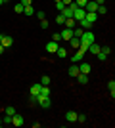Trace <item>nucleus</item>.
Here are the masks:
<instances>
[{
  "label": "nucleus",
  "instance_id": "20e7f679",
  "mask_svg": "<svg viewBox=\"0 0 115 128\" xmlns=\"http://www.w3.org/2000/svg\"><path fill=\"white\" fill-rule=\"evenodd\" d=\"M23 122H25V120H23V117L21 115H12V124H14V126H23Z\"/></svg>",
  "mask_w": 115,
  "mask_h": 128
},
{
  "label": "nucleus",
  "instance_id": "393cba45",
  "mask_svg": "<svg viewBox=\"0 0 115 128\" xmlns=\"http://www.w3.org/2000/svg\"><path fill=\"white\" fill-rule=\"evenodd\" d=\"M77 122H86V115H82V113H77Z\"/></svg>",
  "mask_w": 115,
  "mask_h": 128
},
{
  "label": "nucleus",
  "instance_id": "ddd939ff",
  "mask_svg": "<svg viewBox=\"0 0 115 128\" xmlns=\"http://www.w3.org/2000/svg\"><path fill=\"white\" fill-rule=\"evenodd\" d=\"M82 56H84V52L77 48V54H75V56L71 58V61H73V63H77V61H82Z\"/></svg>",
  "mask_w": 115,
  "mask_h": 128
},
{
  "label": "nucleus",
  "instance_id": "2f4dec72",
  "mask_svg": "<svg viewBox=\"0 0 115 128\" xmlns=\"http://www.w3.org/2000/svg\"><path fill=\"white\" fill-rule=\"evenodd\" d=\"M63 8H65V4H63V2H56V10H58V12H61Z\"/></svg>",
  "mask_w": 115,
  "mask_h": 128
},
{
  "label": "nucleus",
  "instance_id": "6e6552de",
  "mask_svg": "<svg viewBox=\"0 0 115 128\" xmlns=\"http://www.w3.org/2000/svg\"><path fill=\"white\" fill-rule=\"evenodd\" d=\"M84 10H86V12H96V10H98V4H96L94 0H88L86 6H84Z\"/></svg>",
  "mask_w": 115,
  "mask_h": 128
},
{
  "label": "nucleus",
  "instance_id": "79ce46f5",
  "mask_svg": "<svg viewBox=\"0 0 115 128\" xmlns=\"http://www.w3.org/2000/svg\"><path fill=\"white\" fill-rule=\"evenodd\" d=\"M2 36H4V34H2V32H0V40H2Z\"/></svg>",
  "mask_w": 115,
  "mask_h": 128
},
{
  "label": "nucleus",
  "instance_id": "c756f323",
  "mask_svg": "<svg viewBox=\"0 0 115 128\" xmlns=\"http://www.w3.org/2000/svg\"><path fill=\"white\" fill-rule=\"evenodd\" d=\"M56 23H58V25H63V23H65V17H63V16L60 14V16L56 17Z\"/></svg>",
  "mask_w": 115,
  "mask_h": 128
},
{
  "label": "nucleus",
  "instance_id": "58836bf2",
  "mask_svg": "<svg viewBox=\"0 0 115 128\" xmlns=\"http://www.w3.org/2000/svg\"><path fill=\"white\" fill-rule=\"evenodd\" d=\"M94 2H96V4H98V6H102V4H105V0H94Z\"/></svg>",
  "mask_w": 115,
  "mask_h": 128
},
{
  "label": "nucleus",
  "instance_id": "6ab92c4d",
  "mask_svg": "<svg viewBox=\"0 0 115 128\" xmlns=\"http://www.w3.org/2000/svg\"><path fill=\"white\" fill-rule=\"evenodd\" d=\"M107 90H109L111 100H113V98H115V80H109V82H107Z\"/></svg>",
  "mask_w": 115,
  "mask_h": 128
},
{
  "label": "nucleus",
  "instance_id": "1a4fd4ad",
  "mask_svg": "<svg viewBox=\"0 0 115 128\" xmlns=\"http://www.w3.org/2000/svg\"><path fill=\"white\" fill-rule=\"evenodd\" d=\"M90 63H81V67H79V73H82V75H90Z\"/></svg>",
  "mask_w": 115,
  "mask_h": 128
},
{
  "label": "nucleus",
  "instance_id": "f257e3e1",
  "mask_svg": "<svg viewBox=\"0 0 115 128\" xmlns=\"http://www.w3.org/2000/svg\"><path fill=\"white\" fill-rule=\"evenodd\" d=\"M37 103L44 109H50L52 102H50V96H42V94H37Z\"/></svg>",
  "mask_w": 115,
  "mask_h": 128
},
{
  "label": "nucleus",
  "instance_id": "e433bc0d",
  "mask_svg": "<svg viewBox=\"0 0 115 128\" xmlns=\"http://www.w3.org/2000/svg\"><path fill=\"white\" fill-rule=\"evenodd\" d=\"M40 27H42V29H48V21H46V19H42V21H40Z\"/></svg>",
  "mask_w": 115,
  "mask_h": 128
},
{
  "label": "nucleus",
  "instance_id": "0eeeda50",
  "mask_svg": "<svg viewBox=\"0 0 115 128\" xmlns=\"http://www.w3.org/2000/svg\"><path fill=\"white\" fill-rule=\"evenodd\" d=\"M58 48H60V44L54 42V40L46 44V52H48V54H56V50H58Z\"/></svg>",
  "mask_w": 115,
  "mask_h": 128
},
{
  "label": "nucleus",
  "instance_id": "aec40b11",
  "mask_svg": "<svg viewBox=\"0 0 115 128\" xmlns=\"http://www.w3.org/2000/svg\"><path fill=\"white\" fill-rule=\"evenodd\" d=\"M2 109H4V113H6V115H10V117H12V115H16V107H2Z\"/></svg>",
  "mask_w": 115,
  "mask_h": 128
},
{
  "label": "nucleus",
  "instance_id": "9d476101",
  "mask_svg": "<svg viewBox=\"0 0 115 128\" xmlns=\"http://www.w3.org/2000/svg\"><path fill=\"white\" fill-rule=\"evenodd\" d=\"M65 120L67 122H77V113L75 111H67L65 113Z\"/></svg>",
  "mask_w": 115,
  "mask_h": 128
},
{
  "label": "nucleus",
  "instance_id": "37998d69",
  "mask_svg": "<svg viewBox=\"0 0 115 128\" xmlns=\"http://www.w3.org/2000/svg\"><path fill=\"white\" fill-rule=\"evenodd\" d=\"M2 4H4V0H0V6H2Z\"/></svg>",
  "mask_w": 115,
  "mask_h": 128
},
{
  "label": "nucleus",
  "instance_id": "f8f14e48",
  "mask_svg": "<svg viewBox=\"0 0 115 128\" xmlns=\"http://www.w3.org/2000/svg\"><path fill=\"white\" fill-rule=\"evenodd\" d=\"M40 88H42V84H40V82H35V84L31 86V96H37V94H40Z\"/></svg>",
  "mask_w": 115,
  "mask_h": 128
},
{
  "label": "nucleus",
  "instance_id": "c85d7f7f",
  "mask_svg": "<svg viewBox=\"0 0 115 128\" xmlns=\"http://www.w3.org/2000/svg\"><path fill=\"white\" fill-rule=\"evenodd\" d=\"M23 8H25V6L19 2V4H16V8H14V10H16V14H23Z\"/></svg>",
  "mask_w": 115,
  "mask_h": 128
},
{
  "label": "nucleus",
  "instance_id": "7c9ffc66",
  "mask_svg": "<svg viewBox=\"0 0 115 128\" xmlns=\"http://www.w3.org/2000/svg\"><path fill=\"white\" fill-rule=\"evenodd\" d=\"M2 124H12V117H10V115H4V118H2Z\"/></svg>",
  "mask_w": 115,
  "mask_h": 128
},
{
  "label": "nucleus",
  "instance_id": "4be33fe9",
  "mask_svg": "<svg viewBox=\"0 0 115 128\" xmlns=\"http://www.w3.org/2000/svg\"><path fill=\"white\" fill-rule=\"evenodd\" d=\"M40 84L42 86H50V76H46V75L40 76Z\"/></svg>",
  "mask_w": 115,
  "mask_h": 128
},
{
  "label": "nucleus",
  "instance_id": "f704fd0d",
  "mask_svg": "<svg viewBox=\"0 0 115 128\" xmlns=\"http://www.w3.org/2000/svg\"><path fill=\"white\" fill-rule=\"evenodd\" d=\"M37 17L40 19V21H42V19H46V14H44V12H38V14H37Z\"/></svg>",
  "mask_w": 115,
  "mask_h": 128
},
{
  "label": "nucleus",
  "instance_id": "b1692460",
  "mask_svg": "<svg viewBox=\"0 0 115 128\" xmlns=\"http://www.w3.org/2000/svg\"><path fill=\"white\" fill-rule=\"evenodd\" d=\"M100 52L105 54V56H109V54H111V48H109V46H100Z\"/></svg>",
  "mask_w": 115,
  "mask_h": 128
},
{
  "label": "nucleus",
  "instance_id": "ea45409f",
  "mask_svg": "<svg viewBox=\"0 0 115 128\" xmlns=\"http://www.w3.org/2000/svg\"><path fill=\"white\" fill-rule=\"evenodd\" d=\"M61 2H63V4H65V6H69V4H71V2H73V0H61Z\"/></svg>",
  "mask_w": 115,
  "mask_h": 128
},
{
  "label": "nucleus",
  "instance_id": "4c0bfd02",
  "mask_svg": "<svg viewBox=\"0 0 115 128\" xmlns=\"http://www.w3.org/2000/svg\"><path fill=\"white\" fill-rule=\"evenodd\" d=\"M31 2H33V0H21V4H23V6H31Z\"/></svg>",
  "mask_w": 115,
  "mask_h": 128
},
{
  "label": "nucleus",
  "instance_id": "72a5a7b5",
  "mask_svg": "<svg viewBox=\"0 0 115 128\" xmlns=\"http://www.w3.org/2000/svg\"><path fill=\"white\" fill-rule=\"evenodd\" d=\"M69 42H71V46H75V48H79V38H75V36H73L71 40H69Z\"/></svg>",
  "mask_w": 115,
  "mask_h": 128
},
{
  "label": "nucleus",
  "instance_id": "dca6fc26",
  "mask_svg": "<svg viewBox=\"0 0 115 128\" xmlns=\"http://www.w3.org/2000/svg\"><path fill=\"white\" fill-rule=\"evenodd\" d=\"M63 25H65L67 29H75V27H77V21H75V19H73V17H67Z\"/></svg>",
  "mask_w": 115,
  "mask_h": 128
},
{
  "label": "nucleus",
  "instance_id": "412c9836",
  "mask_svg": "<svg viewBox=\"0 0 115 128\" xmlns=\"http://www.w3.org/2000/svg\"><path fill=\"white\" fill-rule=\"evenodd\" d=\"M81 34H82V29H81V27H79V25H77L75 29H73V36H75V38H79V36H81Z\"/></svg>",
  "mask_w": 115,
  "mask_h": 128
},
{
  "label": "nucleus",
  "instance_id": "7ed1b4c3",
  "mask_svg": "<svg viewBox=\"0 0 115 128\" xmlns=\"http://www.w3.org/2000/svg\"><path fill=\"white\" fill-rule=\"evenodd\" d=\"M60 36H61V40H65V42H69V40H71L73 38V29H63V31L60 32Z\"/></svg>",
  "mask_w": 115,
  "mask_h": 128
},
{
  "label": "nucleus",
  "instance_id": "4468645a",
  "mask_svg": "<svg viewBox=\"0 0 115 128\" xmlns=\"http://www.w3.org/2000/svg\"><path fill=\"white\" fill-rule=\"evenodd\" d=\"M77 80H79V84H81V86L88 84V75H82V73H79V75H77Z\"/></svg>",
  "mask_w": 115,
  "mask_h": 128
},
{
  "label": "nucleus",
  "instance_id": "c03bdc74",
  "mask_svg": "<svg viewBox=\"0 0 115 128\" xmlns=\"http://www.w3.org/2000/svg\"><path fill=\"white\" fill-rule=\"evenodd\" d=\"M0 126H2V117H0Z\"/></svg>",
  "mask_w": 115,
  "mask_h": 128
},
{
  "label": "nucleus",
  "instance_id": "f03ea898",
  "mask_svg": "<svg viewBox=\"0 0 115 128\" xmlns=\"http://www.w3.org/2000/svg\"><path fill=\"white\" fill-rule=\"evenodd\" d=\"M84 16H86V10H84V8H75V10H73V19H75L77 23L81 21V19H84Z\"/></svg>",
  "mask_w": 115,
  "mask_h": 128
},
{
  "label": "nucleus",
  "instance_id": "a211bd4d",
  "mask_svg": "<svg viewBox=\"0 0 115 128\" xmlns=\"http://www.w3.org/2000/svg\"><path fill=\"white\" fill-rule=\"evenodd\" d=\"M67 73H69V76H77V75H79V65L73 63L71 67H69V71H67Z\"/></svg>",
  "mask_w": 115,
  "mask_h": 128
},
{
  "label": "nucleus",
  "instance_id": "f3484780",
  "mask_svg": "<svg viewBox=\"0 0 115 128\" xmlns=\"http://www.w3.org/2000/svg\"><path fill=\"white\" fill-rule=\"evenodd\" d=\"M56 56H58V58H61V59H63V58H67V50L63 48V46H60V48L56 50Z\"/></svg>",
  "mask_w": 115,
  "mask_h": 128
},
{
  "label": "nucleus",
  "instance_id": "39448f33",
  "mask_svg": "<svg viewBox=\"0 0 115 128\" xmlns=\"http://www.w3.org/2000/svg\"><path fill=\"white\" fill-rule=\"evenodd\" d=\"M0 44H2V46H4V50H6V48H10L12 44H14V38L6 34V36H2V40H0Z\"/></svg>",
  "mask_w": 115,
  "mask_h": 128
},
{
  "label": "nucleus",
  "instance_id": "a19ab883",
  "mask_svg": "<svg viewBox=\"0 0 115 128\" xmlns=\"http://www.w3.org/2000/svg\"><path fill=\"white\" fill-rule=\"evenodd\" d=\"M2 54H4V46H2V44H0V56H2Z\"/></svg>",
  "mask_w": 115,
  "mask_h": 128
},
{
  "label": "nucleus",
  "instance_id": "423d86ee",
  "mask_svg": "<svg viewBox=\"0 0 115 128\" xmlns=\"http://www.w3.org/2000/svg\"><path fill=\"white\" fill-rule=\"evenodd\" d=\"M79 27H81L82 31H90V29H92V27H94V23L86 21V19H81V21H79Z\"/></svg>",
  "mask_w": 115,
  "mask_h": 128
},
{
  "label": "nucleus",
  "instance_id": "2eb2a0df",
  "mask_svg": "<svg viewBox=\"0 0 115 128\" xmlns=\"http://www.w3.org/2000/svg\"><path fill=\"white\" fill-rule=\"evenodd\" d=\"M86 52H90V54H92V56H96V54L100 52V46H98V44H96V42H92V44H90V46H88V50H86Z\"/></svg>",
  "mask_w": 115,
  "mask_h": 128
},
{
  "label": "nucleus",
  "instance_id": "bb28decb",
  "mask_svg": "<svg viewBox=\"0 0 115 128\" xmlns=\"http://www.w3.org/2000/svg\"><path fill=\"white\" fill-rule=\"evenodd\" d=\"M96 14H102V16H104V14H107V8H105L104 4H102V6H98V10H96Z\"/></svg>",
  "mask_w": 115,
  "mask_h": 128
},
{
  "label": "nucleus",
  "instance_id": "49530a36",
  "mask_svg": "<svg viewBox=\"0 0 115 128\" xmlns=\"http://www.w3.org/2000/svg\"><path fill=\"white\" fill-rule=\"evenodd\" d=\"M4 2H10V0H4Z\"/></svg>",
  "mask_w": 115,
  "mask_h": 128
},
{
  "label": "nucleus",
  "instance_id": "a18cd8bd",
  "mask_svg": "<svg viewBox=\"0 0 115 128\" xmlns=\"http://www.w3.org/2000/svg\"><path fill=\"white\" fill-rule=\"evenodd\" d=\"M54 2H61V0H54Z\"/></svg>",
  "mask_w": 115,
  "mask_h": 128
},
{
  "label": "nucleus",
  "instance_id": "c9c22d12",
  "mask_svg": "<svg viewBox=\"0 0 115 128\" xmlns=\"http://www.w3.org/2000/svg\"><path fill=\"white\" fill-rule=\"evenodd\" d=\"M29 103H31V105H35V103H37V96H31V98H29Z\"/></svg>",
  "mask_w": 115,
  "mask_h": 128
},
{
  "label": "nucleus",
  "instance_id": "cd10ccee",
  "mask_svg": "<svg viewBox=\"0 0 115 128\" xmlns=\"http://www.w3.org/2000/svg\"><path fill=\"white\" fill-rule=\"evenodd\" d=\"M40 94H42V96H50V86H42V88H40Z\"/></svg>",
  "mask_w": 115,
  "mask_h": 128
},
{
  "label": "nucleus",
  "instance_id": "a878e982",
  "mask_svg": "<svg viewBox=\"0 0 115 128\" xmlns=\"http://www.w3.org/2000/svg\"><path fill=\"white\" fill-rule=\"evenodd\" d=\"M73 2H75V4H77V8H84L88 0H73Z\"/></svg>",
  "mask_w": 115,
  "mask_h": 128
},
{
  "label": "nucleus",
  "instance_id": "9b49d317",
  "mask_svg": "<svg viewBox=\"0 0 115 128\" xmlns=\"http://www.w3.org/2000/svg\"><path fill=\"white\" fill-rule=\"evenodd\" d=\"M96 17H98V14L96 12H86V16H84V19L90 23H96Z\"/></svg>",
  "mask_w": 115,
  "mask_h": 128
},
{
  "label": "nucleus",
  "instance_id": "473e14b6",
  "mask_svg": "<svg viewBox=\"0 0 115 128\" xmlns=\"http://www.w3.org/2000/svg\"><path fill=\"white\" fill-rule=\"evenodd\" d=\"M52 40H54V42H60V40H61L60 32H54V34H52Z\"/></svg>",
  "mask_w": 115,
  "mask_h": 128
},
{
  "label": "nucleus",
  "instance_id": "5701e85b",
  "mask_svg": "<svg viewBox=\"0 0 115 128\" xmlns=\"http://www.w3.org/2000/svg\"><path fill=\"white\" fill-rule=\"evenodd\" d=\"M23 14H27V16H33V14H35L33 6H25V8H23Z\"/></svg>",
  "mask_w": 115,
  "mask_h": 128
}]
</instances>
